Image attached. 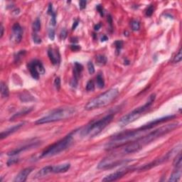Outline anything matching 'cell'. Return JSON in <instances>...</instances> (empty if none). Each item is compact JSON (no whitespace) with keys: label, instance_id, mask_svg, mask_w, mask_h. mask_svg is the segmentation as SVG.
<instances>
[{"label":"cell","instance_id":"1","mask_svg":"<svg viewBox=\"0 0 182 182\" xmlns=\"http://www.w3.org/2000/svg\"><path fill=\"white\" fill-rule=\"evenodd\" d=\"M179 125L180 124L179 122L168 124V125H164V126L157 128L156 129H154L151 132H149L145 136L141 137L140 138L129 143L125 148V153L132 154L140 151L145 146L150 144L152 142L155 141L159 137L172 132L174 129L178 127Z\"/></svg>","mask_w":182,"mask_h":182},{"label":"cell","instance_id":"2","mask_svg":"<svg viewBox=\"0 0 182 182\" xmlns=\"http://www.w3.org/2000/svg\"><path fill=\"white\" fill-rule=\"evenodd\" d=\"M147 130H142L140 128L135 130L126 131L125 132L119 134L112 137L111 140L105 146L107 150L115 148L125 144L126 143H130L137 139L143 136V134L147 132Z\"/></svg>","mask_w":182,"mask_h":182},{"label":"cell","instance_id":"3","mask_svg":"<svg viewBox=\"0 0 182 182\" xmlns=\"http://www.w3.org/2000/svg\"><path fill=\"white\" fill-rule=\"evenodd\" d=\"M118 94V89L110 88L89 101L85 106V109L86 110H92L107 106L117 98Z\"/></svg>","mask_w":182,"mask_h":182},{"label":"cell","instance_id":"4","mask_svg":"<svg viewBox=\"0 0 182 182\" xmlns=\"http://www.w3.org/2000/svg\"><path fill=\"white\" fill-rule=\"evenodd\" d=\"M114 118V115L112 114L107 115L100 120L93 121L89 125H86L81 130L82 137H88L90 138L95 137L99 135L104 129L112 122Z\"/></svg>","mask_w":182,"mask_h":182},{"label":"cell","instance_id":"5","mask_svg":"<svg viewBox=\"0 0 182 182\" xmlns=\"http://www.w3.org/2000/svg\"><path fill=\"white\" fill-rule=\"evenodd\" d=\"M76 111L73 107H63L55 110L49 113L48 115L44 116L38 119L35 122L36 125H43V124L49 123L66 120L75 115Z\"/></svg>","mask_w":182,"mask_h":182},{"label":"cell","instance_id":"6","mask_svg":"<svg viewBox=\"0 0 182 182\" xmlns=\"http://www.w3.org/2000/svg\"><path fill=\"white\" fill-rule=\"evenodd\" d=\"M155 99H156V95H155L154 93H152V95L149 97V99L147 100V101L146 102V103L144 104V105L135 109V110H132V112L129 113L128 114L125 115H124L122 118H120V120L118 121L119 126L122 127H125L127 125H129V124L132 123V122L137 120L139 117H140L142 115L143 113H145V112L152 106L153 102H154Z\"/></svg>","mask_w":182,"mask_h":182},{"label":"cell","instance_id":"7","mask_svg":"<svg viewBox=\"0 0 182 182\" xmlns=\"http://www.w3.org/2000/svg\"><path fill=\"white\" fill-rule=\"evenodd\" d=\"M72 142V134H69V135L65 136L60 141L54 143L52 145H51L50 147H48L46 150H44L41 154V158L49 157V156H53L56 154H59L61 152H63L64 150L68 148L71 146Z\"/></svg>","mask_w":182,"mask_h":182},{"label":"cell","instance_id":"8","mask_svg":"<svg viewBox=\"0 0 182 182\" xmlns=\"http://www.w3.org/2000/svg\"><path fill=\"white\" fill-rule=\"evenodd\" d=\"M181 144H179V146H177L176 147L173 148L171 151H169L168 153H166L164 156H162V157L159 158V159H156V160L153 161L152 162H150V163L144 165L143 166L140 167L138 169L141 171H145V170L150 169L153 168V167L158 166V165L164 163V162H167V161L169 160L170 159L174 157V156H176L179 152L181 151Z\"/></svg>","mask_w":182,"mask_h":182},{"label":"cell","instance_id":"9","mask_svg":"<svg viewBox=\"0 0 182 182\" xmlns=\"http://www.w3.org/2000/svg\"><path fill=\"white\" fill-rule=\"evenodd\" d=\"M129 162V160L127 159H116L113 156L105 158L102 159L98 165V168L99 169H111L113 167L119 166V165L123 164L124 163Z\"/></svg>","mask_w":182,"mask_h":182},{"label":"cell","instance_id":"10","mask_svg":"<svg viewBox=\"0 0 182 182\" xmlns=\"http://www.w3.org/2000/svg\"><path fill=\"white\" fill-rule=\"evenodd\" d=\"M177 116L175 115H167L165 117H160V118L155 119V120H152V121L148 122L147 124H145L143 126H142L141 127H140V129L142 130H150V129H152V128L154 127L156 125H159V124L164 123V122L169 121V120H173V119L176 118Z\"/></svg>","mask_w":182,"mask_h":182},{"label":"cell","instance_id":"11","mask_svg":"<svg viewBox=\"0 0 182 182\" xmlns=\"http://www.w3.org/2000/svg\"><path fill=\"white\" fill-rule=\"evenodd\" d=\"M132 168H124L121 169L120 170H117L115 172L112 173V174H109V175L106 176L105 178L102 179V181H116L117 179H120L122 177H123L124 176L126 175L128 172H129L130 171H132Z\"/></svg>","mask_w":182,"mask_h":182},{"label":"cell","instance_id":"12","mask_svg":"<svg viewBox=\"0 0 182 182\" xmlns=\"http://www.w3.org/2000/svg\"><path fill=\"white\" fill-rule=\"evenodd\" d=\"M83 66L78 62H75L74 63L73 67V78L71 81V86L73 88H76L78 86V79L80 78V74H81L82 71H83Z\"/></svg>","mask_w":182,"mask_h":182},{"label":"cell","instance_id":"13","mask_svg":"<svg viewBox=\"0 0 182 182\" xmlns=\"http://www.w3.org/2000/svg\"><path fill=\"white\" fill-rule=\"evenodd\" d=\"M12 38L16 43H20L23 36V29L19 23H16L12 26Z\"/></svg>","mask_w":182,"mask_h":182},{"label":"cell","instance_id":"14","mask_svg":"<svg viewBox=\"0 0 182 182\" xmlns=\"http://www.w3.org/2000/svg\"><path fill=\"white\" fill-rule=\"evenodd\" d=\"M33 169H34L29 167V168H26L22 170L19 174L16 175V177L14 179V182H24L26 181L28 177L29 176V174L32 172Z\"/></svg>","mask_w":182,"mask_h":182},{"label":"cell","instance_id":"15","mask_svg":"<svg viewBox=\"0 0 182 182\" xmlns=\"http://www.w3.org/2000/svg\"><path fill=\"white\" fill-rule=\"evenodd\" d=\"M24 124V122L19 123V124H18V125H14V126L11 127H9V129H6V130L4 131V132H1V135H0V138H1V140H3V139H4V138H6V137L9 136V135H11V134L16 132V131L19 130V129H20V128L22 127V126H23Z\"/></svg>","mask_w":182,"mask_h":182},{"label":"cell","instance_id":"16","mask_svg":"<svg viewBox=\"0 0 182 182\" xmlns=\"http://www.w3.org/2000/svg\"><path fill=\"white\" fill-rule=\"evenodd\" d=\"M48 56H49L51 62L53 65H56L60 61V54H59V52L56 49H49L48 50Z\"/></svg>","mask_w":182,"mask_h":182},{"label":"cell","instance_id":"17","mask_svg":"<svg viewBox=\"0 0 182 182\" xmlns=\"http://www.w3.org/2000/svg\"><path fill=\"white\" fill-rule=\"evenodd\" d=\"M38 145V143H33V144H30L29 145H26L24 146V147H20V148H17L16 150H12V151H10L7 153V155L8 156H14V155L18 154L21 153L22 152L26 151V150H29V149H32L34 148V147H37Z\"/></svg>","mask_w":182,"mask_h":182},{"label":"cell","instance_id":"18","mask_svg":"<svg viewBox=\"0 0 182 182\" xmlns=\"http://www.w3.org/2000/svg\"><path fill=\"white\" fill-rule=\"evenodd\" d=\"M71 168V164L65 163L62 164L56 165V166H53V173L56 174H59V173L66 172Z\"/></svg>","mask_w":182,"mask_h":182},{"label":"cell","instance_id":"19","mask_svg":"<svg viewBox=\"0 0 182 182\" xmlns=\"http://www.w3.org/2000/svg\"><path fill=\"white\" fill-rule=\"evenodd\" d=\"M33 107H26V108H24L23 110H20V111L17 112V113H16V114H14V115L12 116V117L10 118V121H12V120H14L16 118H19V117H22V116L24 115H26L29 114V113H30L31 111L33 110Z\"/></svg>","mask_w":182,"mask_h":182},{"label":"cell","instance_id":"20","mask_svg":"<svg viewBox=\"0 0 182 182\" xmlns=\"http://www.w3.org/2000/svg\"><path fill=\"white\" fill-rule=\"evenodd\" d=\"M28 68H29V71H30L31 76H32L34 79H36V80H38L40 74L39 73H38V70H37L35 64H34V61L29 63V65H28Z\"/></svg>","mask_w":182,"mask_h":182},{"label":"cell","instance_id":"21","mask_svg":"<svg viewBox=\"0 0 182 182\" xmlns=\"http://www.w3.org/2000/svg\"><path fill=\"white\" fill-rule=\"evenodd\" d=\"M50 173H53V166H46L41 169L36 174V178H42Z\"/></svg>","mask_w":182,"mask_h":182},{"label":"cell","instance_id":"22","mask_svg":"<svg viewBox=\"0 0 182 182\" xmlns=\"http://www.w3.org/2000/svg\"><path fill=\"white\" fill-rule=\"evenodd\" d=\"M181 169H178L176 170L175 171H174V172L171 174V176H170L168 181H173V182L178 181L180 179V178H181Z\"/></svg>","mask_w":182,"mask_h":182},{"label":"cell","instance_id":"23","mask_svg":"<svg viewBox=\"0 0 182 182\" xmlns=\"http://www.w3.org/2000/svg\"><path fill=\"white\" fill-rule=\"evenodd\" d=\"M1 95L2 98H7L9 95V90L8 86L4 82H1Z\"/></svg>","mask_w":182,"mask_h":182},{"label":"cell","instance_id":"24","mask_svg":"<svg viewBox=\"0 0 182 182\" xmlns=\"http://www.w3.org/2000/svg\"><path fill=\"white\" fill-rule=\"evenodd\" d=\"M181 163H182V157H181V151H180L177 155H176L175 159H174V162H173V165H174L175 167H177V169H181Z\"/></svg>","mask_w":182,"mask_h":182},{"label":"cell","instance_id":"25","mask_svg":"<svg viewBox=\"0 0 182 182\" xmlns=\"http://www.w3.org/2000/svg\"><path fill=\"white\" fill-rule=\"evenodd\" d=\"M19 98H20V100L22 102H28V101H31L34 100V97H33L30 93H29V92H27L21 94Z\"/></svg>","mask_w":182,"mask_h":182},{"label":"cell","instance_id":"26","mask_svg":"<svg viewBox=\"0 0 182 182\" xmlns=\"http://www.w3.org/2000/svg\"><path fill=\"white\" fill-rule=\"evenodd\" d=\"M107 58L104 55H98L96 56V63L100 66H103L106 64Z\"/></svg>","mask_w":182,"mask_h":182},{"label":"cell","instance_id":"27","mask_svg":"<svg viewBox=\"0 0 182 182\" xmlns=\"http://www.w3.org/2000/svg\"><path fill=\"white\" fill-rule=\"evenodd\" d=\"M96 83L97 86L99 88H103L105 86V80H104L103 75L101 73H99L96 77Z\"/></svg>","mask_w":182,"mask_h":182},{"label":"cell","instance_id":"28","mask_svg":"<svg viewBox=\"0 0 182 182\" xmlns=\"http://www.w3.org/2000/svg\"><path fill=\"white\" fill-rule=\"evenodd\" d=\"M34 62L40 75H44V74L45 73L46 71H45V68H44V65H43V64L41 63V61L38 60H34Z\"/></svg>","mask_w":182,"mask_h":182},{"label":"cell","instance_id":"29","mask_svg":"<svg viewBox=\"0 0 182 182\" xmlns=\"http://www.w3.org/2000/svg\"><path fill=\"white\" fill-rule=\"evenodd\" d=\"M33 29L35 32H38L41 29V21L39 19H36L33 23Z\"/></svg>","mask_w":182,"mask_h":182},{"label":"cell","instance_id":"30","mask_svg":"<svg viewBox=\"0 0 182 182\" xmlns=\"http://www.w3.org/2000/svg\"><path fill=\"white\" fill-rule=\"evenodd\" d=\"M131 28L133 31H139L140 29V22L137 20H133L131 22Z\"/></svg>","mask_w":182,"mask_h":182},{"label":"cell","instance_id":"31","mask_svg":"<svg viewBox=\"0 0 182 182\" xmlns=\"http://www.w3.org/2000/svg\"><path fill=\"white\" fill-rule=\"evenodd\" d=\"M94 90H95V83H94L93 80H90L86 84V90L92 92Z\"/></svg>","mask_w":182,"mask_h":182},{"label":"cell","instance_id":"32","mask_svg":"<svg viewBox=\"0 0 182 182\" xmlns=\"http://www.w3.org/2000/svg\"><path fill=\"white\" fill-rule=\"evenodd\" d=\"M122 45H123V42L122 41H116L115 42V46L116 48V54L118 55L120 53V50H121Z\"/></svg>","mask_w":182,"mask_h":182},{"label":"cell","instance_id":"33","mask_svg":"<svg viewBox=\"0 0 182 182\" xmlns=\"http://www.w3.org/2000/svg\"><path fill=\"white\" fill-rule=\"evenodd\" d=\"M182 59V53H181V49H180L179 50L178 53H177V55L175 56V57H174L173 59V62L177 63H179Z\"/></svg>","mask_w":182,"mask_h":182},{"label":"cell","instance_id":"34","mask_svg":"<svg viewBox=\"0 0 182 182\" xmlns=\"http://www.w3.org/2000/svg\"><path fill=\"white\" fill-rule=\"evenodd\" d=\"M88 72L90 75H92V74L95 73V67H94L93 63L91 61H89L88 63Z\"/></svg>","mask_w":182,"mask_h":182},{"label":"cell","instance_id":"35","mask_svg":"<svg viewBox=\"0 0 182 182\" xmlns=\"http://www.w3.org/2000/svg\"><path fill=\"white\" fill-rule=\"evenodd\" d=\"M154 8L153 5H150L148 8L146 10V16H151L154 13Z\"/></svg>","mask_w":182,"mask_h":182},{"label":"cell","instance_id":"36","mask_svg":"<svg viewBox=\"0 0 182 182\" xmlns=\"http://www.w3.org/2000/svg\"><path fill=\"white\" fill-rule=\"evenodd\" d=\"M54 86L56 90H59L61 88V78L59 77H56L54 80Z\"/></svg>","mask_w":182,"mask_h":182},{"label":"cell","instance_id":"37","mask_svg":"<svg viewBox=\"0 0 182 182\" xmlns=\"http://www.w3.org/2000/svg\"><path fill=\"white\" fill-rule=\"evenodd\" d=\"M33 40H34V42L36 44H39L41 43V38L36 34H34V35H33Z\"/></svg>","mask_w":182,"mask_h":182},{"label":"cell","instance_id":"38","mask_svg":"<svg viewBox=\"0 0 182 182\" xmlns=\"http://www.w3.org/2000/svg\"><path fill=\"white\" fill-rule=\"evenodd\" d=\"M25 53H26V51H21L20 52H19V53L16 54V56L15 57L16 61H17L18 62V61L20 60V59L23 57Z\"/></svg>","mask_w":182,"mask_h":182},{"label":"cell","instance_id":"39","mask_svg":"<svg viewBox=\"0 0 182 182\" xmlns=\"http://www.w3.org/2000/svg\"><path fill=\"white\" fill-rule=\"evenodd\" d=\"M19 162V159L17 158H11V159H9L8 162H7V165L8 166H11V165L17 163Z\"/></svg>","mask_w":182,"mask_h":182},{"label":"cell","instance_id":"40","mask_svg":"<svg viewBox=\"0 0 182 182\" xmlns=\"http://www.w3.org/2000/svg\"><path fill=\"white\" fill-rule=\"evenodd\" d=\"M49 37L51 41H53L55 38V31L53 29H50L49 31Z\"/></svg>","mask_w":182,"mask_h":182},{"label":"cell","instance_id":"41","mask_svg":"<svg viewBox=\"0 0 182 182\" xmlns=\"http://www.w3.org/2000/svg\"><path fill=\"white\" fill-rule=\"evenodd\" d=\"M86 4H87V1H85V0H81V1H80L79 5H80V9H84L86 7Z\"/></svg>","mask_w":182,"mask_h":182},{"label":"cell","instance_id":"42","mask_svg":"<svg viewBox=\"0 0 182 182\" xmlns=\"http://www.w3.org/2000/svg\"><path fill=\"white\" fill-rule=\"evenodd\" d=\"M96 9L97 10H98V12L100 13V14L101 16H103L104 15V10H103V7H102L101 5H98L96 7Z\"/></svg>","mask_w":182,"mask_h":182},{"label":"cell","instance_id":"43","mask_svg":"<svg viewBox=\"0 0 182 182\" xmlns=\"http://www.w3.org/2000/svg\"><path fill=\"white\" fill-rule=\"evenodd\" d=\"M51 24L52 26H56V14H55V13H53V14H52L51 19Z\"/></svg>","mask_w":182,"mask_h":182},{"label":"cell","instance_id":"44","mask_svg":"<svg viewBox=\"0 0 182 182\" xmlns=\"http://www.w3.org/2000/svg\"><path fill=\"white\" fill-rule=\"evenodd\" d=\"M67 36V31L65 29H63L61 32V38L62 40H64Z\"/></svg>","mask_w":182,"mask_h":182},{"label":"cell","instance_id":"45","mask_svg":"<svg viewBox=\"0 0 182 182\" xmlns=\"http://www.w3.org/2000/svg\"><path fill=\"white\" fill-rule=\"evenodd\" d=\"M47 13L49 14H51V15H52V14H53V7H52V4H49V7H48Z\"/></svg>","mask_w":182,"mask_h":182},{"label":"cell","instance_id":"46","mask_svg":"<svg viewBox=\"0 0 182 182\" xmlns=\"http://www.w3.org/2000/svg\"><path fill=\"white\" fill-rule=\"evenodd\" d=\"M71 49L72 51H79L80 49V46L74 44V45H72L71 46Z\"/></svg>","mask_w":182,"mask_h":182},{"label":"cell","instance_id":"47","mask_svg":"<svg viewBox=\"0 0 182 182\" xmlns=\"http://www.w3.org/2000/svg\"><path fill=\"white\" fill-rule=\"evenodd\" d=\"M78 25V20H76V21H75V22H73V26H72L73 30H75V28L77 27Z\"/></svg>","mask_w":182,"mask_h":182},{"label":"cell","instance_id":"48","mask_svg":"<svg viewBox=\"0 0 182 182\" xmlns=\"http://www.w3.org/2000/svg\"><path fill=\"white\" fill-rule=\"evenodd\" d=\"M101 26H102V25H101V24H96L95 26V27H94V29H95V31L100 30V29L101 28Z\"/></svg>","mask_w":182,"mask_h":182},{"label":"cell","instance_id":"49","mask_svg":"<svg viewBox=\"0 0 182 182\" xmlns=\"http://www.w3.org/2000/svg\"><path fill=\"white\" fill-rule=\"evenodd\" d=\"M0 29H1V36H0V37L2 38L3 34H4V27H3L2 24H1V28H0Z\"/></svg>","mask_w":182,"mask_h":182},{"label":"cell","instance_id":"50","mask_svg":"<svg viewBox=\"0 0 182 182\" xmlns=\"http://www.w3.org/2000/svg\"><path fill=\"white\" fill-rule=\"evenodd\" d=\"M107 40H108V38H107L106 36H103L101 38V41H106Z\"/></svg>","mask_w":182,"mask_h":182}]
</instances>
